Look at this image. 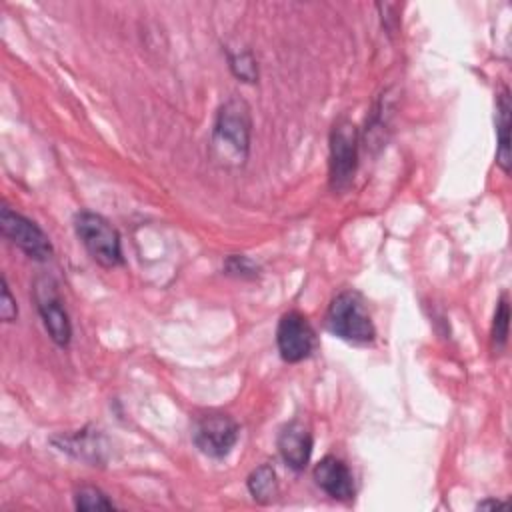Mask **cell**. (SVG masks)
Instances as JSON below:
<instances>
[{"label":"cell","mask_w":512,"mask_h":512,"mask_svg":"<svg viewBox=\"0 0 512 512\" xmlns=\"http://www.w3.org/2000/svg\"><path fill=\"white\" fill-rule=\"evenodd\" d=\"M252 136V114L250 106L242 98L226 100L214 118L212 146L220 158H230L242 164L250 152Z\"/></svg>","instance_id":"obj_1"},{"label":"cell","mask_w":512,"mask_h":512,"mask_svg":"<svg viewBox=\"0 0 512 512\" xmlns=\"http://www.w3.org/2000/svg\"><path fill=\"white\" fill-rule=\"evenodd\" d=\"M324 324L330 334L354 344L372 342L376 336L370 312L362 296L354 290H344L332 298Z\"/></svg>","instance_id":"obj_2"},{"label":"cell","mask_w":512,"mask_h":512,"mask_svg":"<svg viewBox=\"0 0 512 512\" xmlns=\"http://www.w3.org/2000/svg\"><path fill=\"white\" fill-rule=\"evenodd\" d=\"M74 232L92 260L100 266L116 268L124 264L120 234L104 216L90 210L78 212L74 216Z\"/></svg>","instance_id":"obj_3"},{"label":"cell","mask_w":512,"mask_h":512,"mask_svg":"<svg viewBox=\"0 0 512 512\" xmlns=\"http://www.w3.org/2000/svg\"><path fill=\"white\" fill-rule=\"evenodd\" d=\"M0 228L4 238L16 244L28 258L36 262H46L52 258V242L46 232L24 214L12 210L10 206L2 204L0 208Z\"/></svg>","instance_id":"obj_4"},{"label":"cell","mask_w":512,"mask_h":512,"mask_svg":"<svg viewBox=\"0 0 512 512\" xmlns=\"http://www.w3.org/2000/svg\"><path fill=\"white\" fill-rule=\"evenodd\" d=\"M240 426L238 422L222 412H210L196 418L192 426V442L194 446L210 456V458H224L232 452L238 442Z\"/></svg>","instance_id":"obj_5"},{"label":"cell","mask_w":512,"mask_h":512,"mask_svg":"<svg viewBox=\"0 0 512 512\" xmlns=\"http://www.w3.org/2000/svg\"><path fill=\"white\" fill-rule=\"evenodd\" d=\"M358 166V128L342 118L330 132V186L344 190Z\"/></svg>","instance_id":"obj_6"},{"label":"cell","mask_w":512,"mask_h":512,"mask_svg":"<svg viewBox=\"0 0 512 512\" xmlns=\"http://www.w3.org/2000/svg\"><path fill=\"white\" fill-rule=\"evenodd\" d=\"M34 300L48 336L56 346L66 348L72 340V324L60 298L58 284L50 276L38 278L34 284Z\"/></svg>","instance_id":"obj_7"},{"label":"cell","mask_w":512,"mask_h":512,"mask_svg":"<svg viewBox=\"0 0 512 512\" xmlns=\"http://www.w3.org/2000/svg\"><path fill=\"white\" fill-rule=\"evenodd\" d=\"M276 346L284 362L296 364L308 358L316 346V334L306 316L300 312H286L278 320Z\"/></svg>","instance_id":"obj_8"},{"label":"cell","mask_w":512,"mask_h":512,"mask_svg":"<svg viewBox=\"0 0 512 512\" xmlns=\"http://www.w3.org/2000/svg\"><path fill=\"white\" fill-rule=\"evenodd\" d=\"M314 482L334 500L348 502L356 494L354 476L344 460L328 454L314 466Z\"/></svg>","instance_id":"obj_9"},{"label":"cell","mask_w":512,"mask_h":512,"mask_svg":"<svg viewBox=\"0 0 512 512\" xmlns=\"http://www.w3.org/2000/svg\"><path fill=\"white\" fill-rule=\"evenodd\" d=\"M312 444H314L312 432L300 420H292L286 426H282L276 438V446L282 460L286 462V466H290L296 472L304 470L306 464L310 462Z\"/></svg>","instance_id":"obj_10"},{"label":"cell","mask_w":512,"mask_h":512,"mask_svg":"<svg viewBox=\"0 0 512 512\" xmlns=\"http://www.w3.org/2000/svg\"><path fill=\"white\" fill-rule=\"evenodd\" d=\"M52 444L62 450L68 452L70 456L84 460L92 466L96 464H104L106 462V442L104 438L98 434V430H78L74 434H60L52 438Z\"/></svg>","instance_id":"obj_11"},{"label":"cell","mask_w":512,"mask_h":512,"mask_svg":"<svg viewBox=\"0 0 512 512\" xmlns=\"http://www.w3.org/2000/svg\"><path fill=\"white\" fill-rule=\"evenodd\" d=\"M496 136H498L496 164L508 174L512 154H510V96L506 88H502V92L496 96Z\"/></svg>","instance_id":"obj_12"},{"label":"cell","mask_w":512,"mask_h":512,"mask_svg":"<svg viewBox=\"0 0 512 512\" xmlns=\"http://www.w3.org/2000/svg\"><path fill=\"white\" fill-rule=\"evenodd\" d=\"M246 486L256 502H260V504L272 502L278 494V480H276L274 468L270 464H260L258 468H254L248 474Z\"/></svg>","instance_id":"obj_13"},{"label":"cell","mask_w":512,"mask_h":512,"mask_svg":"<svg viewBox=\"0 0 512 512\" xmlns=\"http://www.w3.org/2000/svg\"><path fill=\"white\" fill-rule=\"evenodd\" d=\"M228 66L232 74L248 84H254L258 80V64L250 50H238L228 54Z\"/></svg>","instance_id":"obj_14"},{"label":"cell","mask_w":512,"mask_h":512,"mask_svg":"<svg viewBox=\"0 0 512 512\" xmlns=\"http://www.w3.org/2000/svg\"><path fill=\"white\" fill-rule=\"evenodd\" d=\"M74 508L76 510H114L116 504L94 486H82L74 494Z\"/></svg>","instance_id":"obj_15"},{"label":"cell","mask_w":512,"mask_h":512,"mask_svg":"<svg viewBox=\"0 0 512 512\" xmlns=\"http://www.w3.org/2000/svg\"><path fill=\"white\" fill-rule=\"evenodd\" d=\"M508 324H510V306H508V296L502 294L496 306V314L492 320V348L494 350H502L506 346L508 340Z\"/></svg>","instance_id":"obj_16"},{"label":"cell","mask_w":512,"mask_h":512,"mask_svg":"<svg viewBox=\"0 0 512 512\" xmlns=\"http://www.w3.org/2000/svg\"><path fill=\"white\" fill-rule=\"evenodd\" d=\"M224 270H226V274L236 276V278H244V280H252V278L260 276V266L244 254H230L224 260Z\"/></svg>","instance_id":"obj_17"},{"label":"cell","mask_w":512,"mask_h":512,"mask_svg":"<svg viewBox=\"0 0 512 512\" xmlns=\"http://www.w3.org/2000/svg\"><path fill=\"white\" fill-rule=\"evenodd\" d=\"M18 316V306L16 300L10 294V286L6 276H2V296H0V318L4 322H14Z\"/></svg>","instance_id":"obj_18"},{"label":"cell","mask_w":512,"mask_h":512,"mask_svg":"<svg viewBox=\"0 0 512 512\" xmlns=\"http://www.w3.org/2000/svg\"><path fill=\"white\" fill-rule=\"evenodd\" d=\"M502 506H506V502H502V500H494V498H490V500H484V502H480L478 504V510H486V508H502Z\"/></svg>","instance_id":"obj_19"}]
</instances>
